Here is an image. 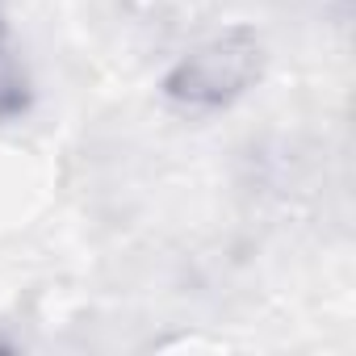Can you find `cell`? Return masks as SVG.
Returning <instances> with one entry per match:
<instances>
[{"instance_id":"obj_1","label":"cell","mask_w":356,"mask_h":356,"mask_svg":"<svg viewBox=\"0 0 356 356\" xmlns=\"http://www.w3.org/2000/svg\"><path fill=\"white\" fill-rule=\"evenodd\" d=\"M260 63V38L252 30H227L176 63L163 80V92L185 109H218L256 84Z\"/></svg>"}]
</instances>
